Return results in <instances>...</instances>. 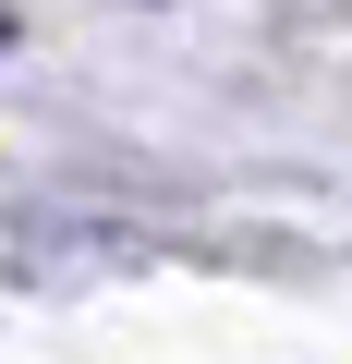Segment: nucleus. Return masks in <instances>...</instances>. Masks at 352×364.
Wrapping results in <instances>:
<instances>
[{"label":"nucleus","instance_id":"f257e3e1","mask_svg":"<svg viewBox=\"0 0 352 364\" xmlns=\"http://www.w3.org/2000/svg\"><path fill=\"white\" fill-rule=\"evenodd\" d=\"M0 49H13V25H0Z\"/></svg>","mask_w":352,"mask_h":364}]
</instances>
